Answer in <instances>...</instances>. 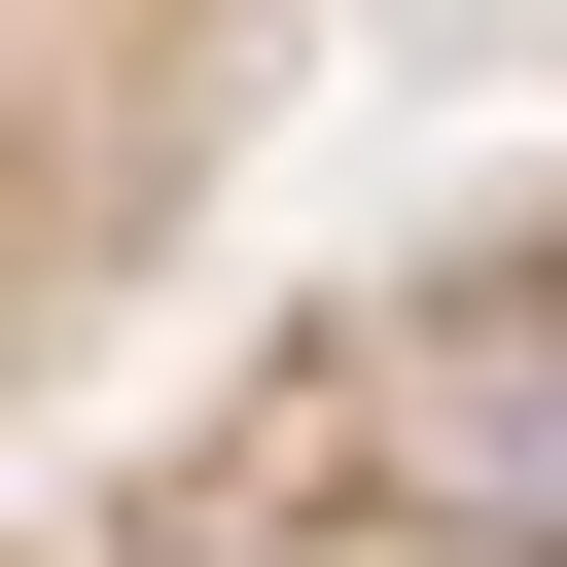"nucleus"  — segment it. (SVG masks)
I'll use <instances>...</instances> for the list:
<instances>
[{
  "mask_svg": "<svg viewBox=\"0 0 567 567\" xmlns=\"http://www.w3.org/2000/svg\"><path fill=\"white\" fill-rule=\"evenodd\" d=\"M0 567H567V142L425 177L284 319L0 461Z\"/></svg>",
  "mask_w": 567,
  "mask_h": 567,
  "instance_id": "1",
  "label": "nucleus"
},
{
  "mask_svg": "<svg viewBox=\"0 0 567 567\" xmlns=\"http://www.w3.org/2000/svg\"><path fill=\"white\" fill-rule=\"evenodd\" d=\"M284 71H319V0H0V461L142 390V319L248 213Z\"/></svg>",
  "mask_w": 567,
  "mask_h": 567,
  "instance_id": "2",
  "label": "nucleus"
}]
</instances>
